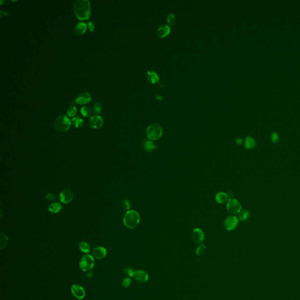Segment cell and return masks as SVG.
<instances>
[{"label": "cell", "instance_id": "obj_20", "mask_svg": "<svg viewBox=\"0 0 300 300\" xmlns=\"http://www.w3.org/2000/svg\"><path fill=\"white\" fill-rule=\"evenodd\" d=\"M256 141L251 137H247L245 139V147L247 150H251L256 147Z\"/></svg>", "mask_w": 300, "mask_h": 300}, {"label": "cell", "instance_id": "obj_12", "mask_svg": "<svg viewBox=\"0 0 300 300\" xmlns=\"http://www.w3.org/2000/svg\"><path fill=\"white\" fill-rule=\"evenodd\" d=\"M192 236L194 241L197 243H201L205 239L203 231L199 228H195L192 232Z\"/></svg>", "mask_w": 300, "mask_h": 300}, {"label": "cell", "instance_id": "obj_19", "mask_svg": "<svg viewBox=\"0 0 300 300\" xmlns=\"http://www.w3.org/2000/svg\"><path fill=\"white\" fill-rule=\"evenodd\" d=\"M86 28L87 25L86 23H78L75 26V33L78 35H81L86 31Z\"/></svg>", "mask_w": 300, "mask_h": 300}, {"label": "cell", "instance_id": "obj_9", "mask_svg": "<svg viewBox=\"0 0 300 300\" xmlns=\"http://www.w3.org/2000/svg\"><path fill=\"white\" fill-rule=\"evenodd\" d=\"M71 291L73 295L79 300H82L85 297V291L83 287L78 284H74L72 286Z\"/></svg>", "mask_w": 300, "mask_h": 300}, {"label": "cell", "instance_id": "obj_28", "mask_svg": "<svg viewBox=\"0 0 300 300\" xmlns=\"http://www.w3.org/2000/svg\"><path fill=\"white\" fill-rule=\"evenodd\" d=\"M206 250V246L203 244L199 245L196 250V253L198 256H202Z\"/></svg>", "mask_w": 300, "mask_h": 300}, {"label": "cell", "instance_id": "obj_11", "mask_svg": "<svg viewBox=\"0 0 300 300\" xmlns=\"http://www.w3.org/2000/svg\"><path fill=\"white\" fill-rule=\"evenodd\" d=\"M91 99H92V97L89 93H80L76 97L75 102L78 104H83L88 103V102H90Z\"/></svg>", "mask_w": 300, "mask_h": 300}, {"label": "cell", "instance_id": "obj_38", "mask_svg": "<svg viewBox=\"0 0 300 300\" xmlns=\"http://www.w3.org/2000/svg\"><path fill=\"white\" fill-rule=\"evenodd\" d=\"M93 273L92 272H89L88 274V277H92Z\"/></svg>", "mask_w": 300, "mask_h": 300}, {"label": "cell", "instance_id": "obj_22", "mask_svg": "<svg viewBox=\"0 0 300 300\" xmlns=\"http://www.w3.org/2000/svg\"><path fill=\"white\" fill-rule=\"evenodd\" d=\"M8 242V238L7 236L4 233L1 232L0 235V249L3 250L5 248Z\"/></svg>", "mask_w": 300, "mask_h": 300}, {"label": "cell", "instance_id": "obj_39", "mask_svg": "<svg viewBox=\"0 0 300 300\" xmlns=\"http://www.w3.org/2000/svg\"><path fill=\"white\" fill-rule=\"evenodd\" d=\"M157 99H158V100H162V97L160 96H158V95L157 96Z\"/></svg>", "mask_w": 300, "mask_h": 300}, {"label": "cell", "instance_id": "obj_6", "mask_svg": "<svg viewBox=\"0 0 300 300\" xmlns=\"http://www.w3.org/2000/svg\"><path fill=\"white\" fill-rule=\"evenodd\" d=\"M226 209L231 215H238L242 211V205L237 200L231 198L226 202Z\"/></svg>", "mask_w": 300, "mask_h": 300}, {"label": "cell", "instance_id": "obj_21", "mask_svg": "<svg viewBox=\"0 0 300 300\" xmlns=\"http://www.w3.org/2000/svg\"><path fill=\"white\" fill-rule=\"evenodd\" d=\"M48 210L52 213H58L62 210V205L58 202L52 203L49 205Z\"/></svg>", "mask_w": 300, "mask_h": 300}, {"label": "cell", "instance_id": "obj_2", "mask_svg": "<svg viewBox=\"0 0 300 300\" xmlns=\"http://www.w3.org/2000/svg\"><path fill=\"white\" fill-rule=\"evenodd\" d=\"M140 219L139 213L134 210H129L124 215L123 223L126 227L133 229L139 226Z\"/></svg>", "mask_w": 300, "mask_h": 300}, {"label": "cell", "instance_id": "obj_36", "mask_svg": "<svg viewBox=\"0 0 300 300\" xmlns=\"http://www.w3.org/2000/svg\"><path fill=\"white\" fill-rule=\"evenodd\" d=\"M88 27L90 31H93L94 30V24L92 21H89L88 23Z\"/></svg>", "mask_w": 300, "mask_h": 300}, {"label": "cell", "instance_id": "obj_25", "mask_svg": "<svg viewBox=\"0 0 300 300\" xmlns=\"http://www.w3.org/2000/svg\"><path fill=\"white\" fill-rule=\"evenodd\" d=\"M72 123L75 127L80 128L83 126V120L79 117H74L72 120Z\"/></svg>", "mask_w": 300, "mask_h": 300}, {"label": "cell", "instance_id": "obj_15", "mask_svg": "<svg viewBox=\"0 0 300 300\" xmlns=\"http://www.w3.org/2000/svg\"><path fill=\"white\" fill-rule=\"evenodd\" d=\"M134 278L140 282H146L148 279V274L143 270H137L134 272Z\"/></svg>", "mask_w": 300, "mask_h": 300}, {"label": "cell", "instance_id": "obj_40", "mask_svg": "<svg viewBox=\"0 0 300 300\" xmlns=\"http://www.w3.org/2000/svg\"></svg>", "mask_w": 300, "mask_h": 300}, {"label": "cell", "instance_id": "obj_10", "mask_svg": "<svg viewBox=\"0 0 300 300\" xmlns=\"http://www.w3.org/2000/svg\"><path fill=\"white\" fill-rule=\"evenodd\" d=\"M89 124L93 129H99L103 126V120L100 115H92L89 120Z\"/></svg>", "mask_w": 300, "mask_h": 300}, {"label": "cell", "instance_id": "obj_23", "mask_svg": "<svg viewBox=\"0 0 300 300\" xmlns=\"http://www.w3.org/2000/svg\"><path fill=\"white\" fill-rule=\"evenodd\" d=\"M250 217V212L247 210H243L241 211L238 214V218L242 221H245L247 220Z\"/></svg>", "mask_w": 300, "mask_h": 300}, {"label": "cell", "instance_id": "obj_35", "mask_svg": "<svg viewBox=\"0 0 300 300\" xmlns=\"http://www.w3.org/2000/svg\"><path fill=\"white\" fill-rule=\"evenodd\" d=\"M55 198V195L53 194H52V193H49V194H47L46 195V199H47L48 201H54Z\"/></svg>", "mask_w": 300, "mask_h": 300}, {"label": "cell", "instance_id": "obj_4", "mask_svg": "<svg viewBox=\"0 0 300 300\" xmlns=\"http://www.w3.org/2000/svg\"><path fill=\"white\" fill-rule=\"evenodd\" d=\"M54 127L56 130L60 132H66L70 128L71 121L66 115H59L54 121Z\"/></svg>", "mask_w": 300, "mask_h": 300}, {"label": "cell", "instance_id": "obj_13", "mask_svg": "<svg viewBox=\"0 0 300 300\" xmlns=\"http://www.w3.org/2000/svg\"><path fill=\"white\" fill-rule=\"evenodd\" d=\"M171 32V28L168 25H160L157 29V35L160 38L166 37Z\"/></svg>", "mask_w": 300, "mask_h": 300}, {"label": "cell", "instance_id": "obj_26", "mask_svg": "<svg viewBox=\"0 0 300 300\" xmlns=\"http://www.w3.org/2000/svg\"><path fill=\"white\" fill-rule=\"evenodd\" d=\"M81 113L84 117H90L92 114V110L89 107L84 106L81 108Z\"/></svg>", "mask_w": 300, "mask_h": 300}, {"label": "cell", "instance_id": "obj_24", "mask_svg": "<svg viewBox=\"0 0 300 300\" xmlns=\"http://www.w3.org/2000/svg\"><path fill=\"white\" fill-rule=\"evenodd\" d=\"M79 247V249L85 253H89L90 251V246L86 242H82L81 243H80Z\"/></svg>", "mask_w": 300, "mask_h": 300}, {"label": "cell", "instance_id": "obj_18", "mask_svg": "<svg viewBox=\"0 0 300 300\" xmlns=\"http://www.w3.org/2000/svg\"><path fill=\"white\" fill-rule=\"evenodd\" d=\"M228 194H226L223 192H220L217 193L215 196V201L217 203L219 204H223L226 203L229 200Z\"/></svg>", "mask_w": 300, "mask_h": 300}, {"label": "cell", "instance_id": "obj_27", "mask_svg": "<svg viewBox=\"0 0 300 300\" xmlns=\"http://www.w3.org/2000/svg\"><path fill=\"white\" fill-rule=\"evenodd\" d=\"M167 23H169L170 25H173L176 21L175 17L172 13H170L168 14L167 16V19H166Z\"/></svg>", "mask_w": 300, "mask_h": 300}, {"label": "cell", "instance_id": "obj_8", "mask_svg": "<svg viewBox=\"0 0 300 300\" xmlns=\"http://www.w3.org/2000/svg\"><path fill=\"white\" fill-rule=\"evenodd\" d=\"M74 194L71 190L69 189H64L59 194V199L62 203L67 204L72 201Z\"/></svg>", "mask_w": 300, "mask_h": 300}, {"label": "cell", "instance_id": "obj_32", "mask_svg": "<svg viewBox=\"0 0 300 300\" xmlns=\"http://www.w3.org/2000/svg\"><path fill=\"white\" fill-rule=\"evenodd\" d=\"M131 279L129 278V277H127L124 279L123 282V286H124V287H129L130 286L131 284Z\"/></svg>", "mask_w": 300, "mask_h": 300}, {"label": "cell", "instance_id": "obj_17", "mask_svg": "<svg viewBox=\"0 0 300 300\" xmlns=\"http://www.w3.org/2000/svg\"><path fill=\"white\" fill-rule=\"evenodd\" d=\"M147 79L150 83L152 84L158 83L160 78L155 72L154 70H148L147 73Z\"/></svg>", "mask_w": 300, "mask_h": 300}, {"label": "cell", "instance_id": "obj_30", "mask_svg": "<svg viewBox=\"0 0 300 300\" xmlns=\"http://www.w3.org/2000/svg\"><path fill=\"white\" fill-rule=\"evenodd\" d=\"M93 110H94V112L95 113V114H99L100 113V112L102 111V104H100V103L96 102L94 104Z\"/></svg>", "mask_w": 300, "mask_h": 300}, {"label": "cell", "instance_id": "obj_37", "mask_svg": "<svg viewBox=\"0 0 300 300\" xmlns=\"http://www.w3.org/2000/svg\"><path fill=\"white\" fill-rule=\"evenodd\" d=\"M236 143L237 144L241 145L243 143V140H242V139H240V138H237V139H236Z\"/></svg>", "mask_w": 300, "mask_h": 300}, {"label": "cell", "instance_id": "obj_33", "mask_svg": "<svg viewBox=\"0 0 300 300\" xmlns=\"http://www.w3.org/2000/svg\"><path fill=\"white\" fill-rule=\"evenodd\" d=\"M271 140H272V143H277L279 140V137H278V135L277 133H273L272 134V136H271Z\"/></svg>", "mask_w": 300, "mask_h": 300}, {"label": "cell", "instance_id": "obj_3", "mask_svg": "<svg viewBox=\"0 0 300 300\" xmlns=\"http://www.w3.org/2000/svg\"><path fill=\"white\" fill-rule=\"evenodd\" d=\"M163 129L158 124L152 123L150 125L146 130V135L147 139L151 141L159 140L162 136Z\"/></svg>", "mask_w": 300, "mask_h": 300}, {"label": "cell", "instance_id": "obj_31", "mask_svg": "<svg viewBox=\"0 0 300 300\" xmlns=\"http://www.w3.org/2000/svg\"><path fill=\"white\" fill-rule=\"evenodd\" d=\"M123 208L125 210H127V211H129L130 207H131V205H130V202L128 199H125V201H123Z\"/></svg>", "mask_w": 300, "mask_h": 300}, {"label": "cell", "instance_id": "obj_29", "mask_svg": "<svg viewBox=\"0 0 300 300\" xmlns=\"http://www.w3.org/2000/svg\"><path fill=\"white\" fill-rule=\"evenodd\" d=\"M76 111H77L76 107L74 106H72L68 109L67 114L70 117H74L76 114Z\"/></svg>", "mask_w": 300, "mask_h": 300}, {"label": "cell", "instance_id": "obj_16", "mask_svg": "<svg viewBox=\"0 0 300 300\" xmlns=\"http://www.w3.org/2000/svg\"><path fill=\"white\" fill-rule=\"evenodd\" d=\"M143 148L145 151L147 152H153L157 148V146L155 143L149 139H145L143 142Z\"/></svg>", "mask_w": 300, "mask_h": 300}, {"label": "cell", "instance_id": "obj_14", "mask_svg": "<svg viewBox=\"0 0 300 300\" xmlns=\"http://www.w3.org/2000/svg\"><path fill=\"white\" fill-rule=\"evenodd\" d=\"M106 249L102 246L96 247L93 252V256L96 259H99V260L104 259L106 256Z\"/></svg>", "mask_w": 300, "mask_h": 300}, {"label": "cell", "instance_id": "obj_1", "mask_svg": "<svg viewBox=\"0 0 300 300\" xmlns=\"http://www.w3.org/2000/svg\"><path fill=\"white\" fill-rule=\"evenodd\" d=\"M74 14L79 19H87L91 13L90 3L88 0H76L74 5Z\"/></svg>", "mask_w": 300, "mask_h": 300}, {"label": "cell", "instance_id": "obj_5", "mask_svg": "<svg viewBox=\"0 0 300 300\" xmlns=\"http://www.w3.org/2000/svg\"><path fill=\"white\" fill-rule=\"evenodd\" d=\"M94 266V260L91 255H84L79 262V267L83 272H88Z\"/></svg>", "mask_w": 300, "mask_h": 300}, {"label": "cell", "instance_id": "obj_7", "mask_svg": "<svg viewBox=\"0 0 300 300\" xmlns=\"http://www.w3.org/2000/svg\"><path fill=\"white\" fill-rule=\"evenodd\" d=\"M239 225V219L235 215H231L226 217L224 221L223 225L226 231L234 230Z\"/></svg>", "mask_w": 300, "mask_h": 300}, {"label": "cell", "instance_id": "obj_34", "mask_svg": "<svg viewBox=\"0 0 300 300\" xmlns=\"http://www.w3.org/2000/svg\"><path fill=\"white\" fill-rule=\"evenodd\" d=\"M125 272H126L128 276H129L130 277H133L134 276V270L131 268H125Z\"/></svg>", "mask_w": 300, "mask_h": 300}]
</instances>
